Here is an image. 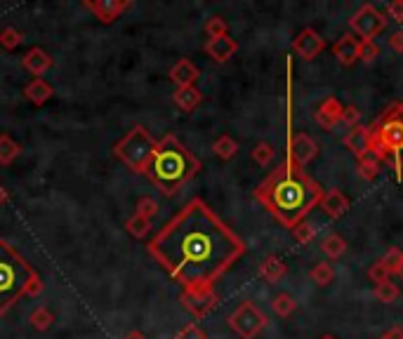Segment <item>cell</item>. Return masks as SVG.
Segmentation results:
<instances>
[{"label":"cell","instance_id":"1","mask_svg":"<svg viewBox=\"0 0 403 339\" xmlns=\"http://www.w3.org/2000/svg\"><path fill=\"white\" fill-rule=\"evenodd\" d=\"M146 252L182 290H193L215 288L245 255V243L203 198H191L158 229Z\"/></svg>","mask_w":403,"mask_h":339},{"label":"cell","instance_id":"2","mask_svg":"<svg viewBox=\"0 0 403 339\" xmlns=\"http://www.w3.org/2000/svg\"><path fill=\"white\" fill-rule=\"evenodd\" d=\"M324 193V186L316 179L309 177L305 167H300L288 155L281 165L274 167L260 181L252 196L281 226L293 231L300 222H305V217L314 207H319Z\"/></svg>","mask_w":403,"mask_h":339},{"label":"cell","instance_id":"3","mask_svg":"<svg viewBox=\"0 0 403 339\" xmlns=\"http://www.w3.org/2000/svg\"><path fill=\"white\" fill-rule=\"evenodd\" d=\"M198 172L200 160L174 134H163L156 141V153H153L146 177L163 196L170 198L179 193V188L189 184Z\"/></svg>","mask_w":403,"mask_h":339},{"label":"cell","instance_id":"4","mask_svg":"<svg viewBox=\"0 0 403 339\" xmlns=\"http://www.w3.org/2000/svg\"><path fill=\"white\" fill-rule=\"evenodd\" d=\"M43 293V278L38 271L0 238V316H5L24 297H38Z\"/></svg>","mask_w":403,"mask_h":339},{"label":"cell","instance_id":"5","mask_svg":"<svg viewBox=\"0 0 403 339\" xmlns=\"http://www.w3.org/2000/svg\"><path fill=\"white\" fill-rule=\"evenodd\" d=\"M368 153L392 165L396 179H403V101L389 104L382 116L368 125Z\"/></svg>","mask_w":403,"mask_h":339},{"label":"cell","instance_id":"6","mask_svg":"<svg viewBox=\"0 0 403 339\" xmlns=\"http://www.w3.org/2000/svg\"><path fill=\"white\" fill-rule=\"evenodd\" d=\"M156 141L158 139H153L144 125H132V130H127L123 139L113 146V155L118 160H123L134 174H144L146 177L153 153H156Z\"/></svg>","mask_w":403,"mask_h":339},{"label":"cell","instance_id":"7","mask_svg":"<svg viewBox=\"0 0 403 339\" xmlns=\"http://www.w3.org/2000/svg\"><path fill=\"white\" fill-rule=\"evenodd\" d=\"M226 323H229V328L236 332L241 339H255L262 330L267 328L269 321H267L264 311H262L257 304L245 300L234 309V314L229 316V321Z\"/></svg>","mask_w":403,"mask_h":339},{"label":"cell","instance_id":"8","mask_svg":"<svg viewBox=\"0 0 403 339\" xmlns=\"http://www.w3.org/2000/svg\"><path fill=\"white\" fill-rule=\"evenodd\" d=\"M349 29H352V36H359L364 43H368V40H375V36H380L387 29V17L375 5L366 3L349 19Z\"/></svg>","mask_w":403,"mask_h":339},{"label":"cell","instance_id":"9","mask_svg":"<svg viewBox=\"0 0 403 339\" xmlns=\"http://www.w3.org/2000/svg\"><path fill=\"white\" fill-rule=\"evenodd\" d=\"M219 304V295L215 293V288H193V290H182V307L196 318L203 321L207 314H212Z\"/></svg>","mask_w":403,"mask_h":339},{"label":"cell","instance_id":"10","mask_svg":"<svg viewBox=\"0 0 403 339\" xmlns=\"http://www.w3.org/2000/svg\"><path fill=\"white\" fill-rule=\"evenodd\" d=\"M83 8L90 10L95 19H99L102 24H111L123 17L132 8V3L130 0H85Z\"/></svg>","mask_w":403,"mask_h":339},{"label":"cell","instance_id":"11","mask_svg":"<svg viewBox=\"0 0 403 339\" xmlns=\"http://www.w3.org/2000/svg\"><path fill=\"white\" fill-rule=\"evenodd\" d=\"M288 155L298 162L300 167H307L312 160L319 158V144L314 137H309L307 132H298L290 137V146H288Z\"/></svg>","mask_w":403,"mask_h":339},{"label":"cell","instance_id":"12","mask_svg":"<svg viewBox=\"0 0 403 339\" xmlns=\"http://www.w3.org/2000/svg\"><path fill=\"white\" fill-rule=\"evenodd\" d=\"M324 50H326V40L321 38L314 29H302L298 33V38L293 40V52L305 59V62L316 59Z\"/></svg>","mask_w":403,"mask_h":339},{"label":"cell","instance_id":"13","mask_svg":"<svg viewBox=\"0 0 403 339\" xmlns=\"http://www.w3.org/2000/svg\"><path fill=\"white\" fill-rule=\"evenodd\" d=\"M342 113H345V106L340 104V99L326 97L316 106V111H314V118H316V123L324 127V130H333V127H338L342 123Z\"/></svg>","mask_w":403,"mask_h":339},{"label":"cell","instance_id":"14","mask_svg":"<svg viewBox=\"0 0 403 339\" xmlns=\"http://www.w3.org/2000/svg\"><path fill=\"white\" fill-rule=\"evenodd\" d=\"M22 66L33 78H43L45 73L55 66V59H52L43 47H31V50L22 57Z\"/></svg>","mask_w":403,"mask_h":339},{"label":"cell","instance_id":"15","mask_svg":"<svg viewBox=\"0 0 403 339\" xmlns=\"http://www.w3.org/2000/svg\"><path fill=\"white\" fill-rule=\"evenodd\" d=\"M203 50H205L207 57L212 59V62L226 64V62H229V59L234 57V54L238 52V43H236V38H231V36H222V38L207 40Z\"/></svg>","mask_w":403,"mask_h":339},{"label":"cell","instance_id":"16","mask_svg":"<svg viewBox=\"0 0 403 339\" xmlns=\"http://www.w3.org/2000/svg\"><path fill=\"white\" fill-rule=\"evenodd\" d=\"M198 76H200V71L191 59H177L170 69V80L177 87H196Z\"/></svg>","mask_w":403,"mask_h":339},{"label":"cell","instance_id":"17","mask_svg":"<svg viewBox=\"0 0 403 339\" xmlns=\"http://www.w3.org/2000/svg\"><path fill=\"white\" fill-rule=\"evenodd\" d=\"M319 207L324 210V215L331 217V219H340V217L347 215L349 198L340 191V188H331V191L324 193V198H321Z\"/></svg>","mask_w":403,"mask_h":339},{"label":"cell","instance_id":"18","mask_svg":"<svg viewBox=\"0 0 403 339\" xmlns=\"http://www.w3.org/2000/svg\"><path fill=\"white\" fill-rule=\"evenodd\" d=\"M359 47H361V40H356L352 33H345V36L333 45V54L342 66H352L359 62Z\"/></svg>","mask_w":403,"mask_h":339},{"label":"cell","instance_id":"19","mask_svg":"<svg viewBox=\"0 0 403 339\" xmlns=\"http://www.w3.org/2000/svg\"><path fill=\"white\" fill-rule=\"evenodd\" d=\"M55 94V87H52L45 78H31L29 83L24 85V97L31 101L33 106H43L48 104Z\"/></svg>","mask_w":403,"mask_h":339},{"label":"cell","instance_id":"20","mask_svg":"<svg viewBox=\"0 0 403 339\" xmlns=\"http://www.w3.org/2000/svg\"><path fill=\"white\" fill-rule=\"evenodd\" d=\"M342 144L356 155V160L368 155V125H356L352 130H347V134L342 137Z\"/></svg>","mask_w":403,"mask_h":339},{"label":"cell","instance_id":"21","mask_svg":"<svg viewBox=\"0 0 403 339\" xmlns=\"http://www.w3.org/2000/svg\"><path fill=\"white\" fill-rule=\"evenodd\" d=\"M172 101L179 111L193 113L200 106V101H203V92H200L198 87H177V90L172 92Z\"/></svg>","mask_w":403,"mask_h":339},{"label":"cell","instance_id":"22","mask_svg":"<svg viewBox=\"0 0 403 339\" xmlns=\"http://www.w3.org/2000/svg\"><path fill=\"white\" fill-rule=\"evenodd\" d=\"M286 274H288V267L283 264V260L276 257V255L264 257L262 264H260V276L264 278L267 283H271V286H276V283L283 281Z\"/></svg>","mask_w":403,"mask_h":339},{"label":"cell","instance_id":"23","mask_svg":"<svg viewBox=\"0 0 403 339\" xmlns=\"http://www.w3.org/2000/svg\"><path fill=\"white\" fill-rule=\"evenodd\" d=\"M321 252H324L328 260H340L342 255L347 252V241L342 238L340 234H328L324 241H321Z\"/></svg>","mask_w":403,"mask_h":339},{"label":"cell","instance_id":"24","mask_svg":"<svg viewBox=\"0 0 403 339\" xmlns=\"http://www.w3.org/2000/svg\"><path fill=\"white\" fill-rule=\"evenodd\" d=\"M212 153L217 155L219 160H231L234 155L238 153V141L229 137V134H222L212 141Z\"/></svg>","mask_w":403,"mask_h":339},{"label":"cell","instance_id":"25","mask_svg":"<svg viewBox=\"0 0 403 339\" xmlns=\"http://www.w3.org/2000/svg\"><path fill=\"white\" fill-rule=\"evenodd\" d=\"M19 155H22V146L10 134H0V165H12Z\"/></svg>","mask_w":403,"mask_h":339},{"label":"cell","instance_id":"26","mask_svg":"<svg viewBox=\"0 0 403 339\" xmlns=\"http://www.w3.org/2000/svg\"><path fill=\"white\" fill-rule=\"evenodd\" d=\"M309 278H312V281L316 283L319 288L331 286V283L335 281V269H333V264H331V262H319L316 267L309 271Z\"/></svg>","mask_w":403,"mask_h":339},{"label":"cell","instance_id":"27","mask_svg":"<svg viewBox=\"0 0 403 339\" xmlns=\"http://www.w3.org/2000/svg\"><path fill=\"white\" fill-rule=\"evenodd\" d=\"M125 229H127V234H130L132 238H146V234L151 231V219H146V217L134 212L130 219L125 222Z\"/></svg>","mask_w":403,"mask_h":339},{"label":"cell","instance_id":"28","mask_svg":"<svg viewBox=\"0 0 403 339\" xmlns=\"http://www.w3.org/2000/svg\"><path fill=\"white\" fill-rule=\"evenodd\" d=\"M401 290L396 283H392V278H389L387 283H380V286H375V300L382 302V304H394L399 300Z\"/></svg>","mask_w":403,"mask_h":339},{"label":"cell","instance_id":"29","mask_svg":"<svg viewBox=\"0 0 403 339\" xmlns=\"http://www.w3.org/2000/svg\"><path fill=\"white\" fill-rule=\"evenodd\" d=\"M271 309L279 318H288V316H293V311L298 309V304H295V300L288 293H281V295L274 297Z\"/></svg>","mask_w":403,"mask_h":339},{"label":"cell","instance_id":"30","mask_svg":"<svg viewBox=\"0 0 403 339\" xmlns=\"http://www.w3.org/2000/svg\"><path fill=\"white\" fill-rule=\"evenodd\" d=\"M203 29H205L207 40L222 38V36H229V24H226V19H224V17H219V15H215V17L207 19Z\"/></svg>","mask_w":403,"mask_h":339},{"label":"cell","instance_id":"31","mask_svg":"<svg viewBox=\"0 0 403 339\" xmlns=\"http://www.w3.org/2000/svg\"><path fill=\"white\" fill-rule=\"evenodd\" d=\"M380 165L382 162L375 158V155H364V158L359 160V174L364 177L366 181H373V179H378V174H380Z\"/></svg>","mask_w":403,"mask_h":339},{"label":"cell","instance_id":"32","mask_svg":"<svg viewBox=\"0 0 403 339\" xmlns=\"http://www.w3.org/2000/svg\"><path fill=\"white\" fill-rule=\"evenodd\" d=\"M52 323H55V314H52L48 307H38V309L31 314V325H33V328H36L38 332L50 330Z\"/></svg>","mask_w":403,"mask_h":339},{"label":"cell","instance_id":"33","mask_svg":"<svg viewBox=\"0 0 403 339\" xmlns=\"http://www.w3.org/2000/svg\"><path fill=\"white\" fill-rule=\"evenodd\" d=\"M250 155H252V160L257 162L260 167H267V165H271V160H274V155H276V151H274L271 144H267V141H260V144H255Z\"/></svg>","mask_w":403,"mask_h":339},{"label":"cell","instance_id":"34","mask_svg":"<svg viewBox=\"0 0 403 339\" xmlns=\"http://www.w3.org/2000/svg\"><path fill=\"white\" fill-rule=\"evenodd\" d=\"M19 43H22V31H17L15 26H5L0 31V47L5 50H17Z\"/></svg>","mask_w":403,"mask_h":339},{"label":"cell","instance_id":"35","mask_svg":"<svg viewBox=\"0 0 403 339\" xmlns=\"http://www.w3.org/2000/svg\"><path fill=\"white\" fill-rule=\"evenodd\" d=\"M293 236H295V241H298L300 245H309V243L316 238V229H314L312 224L305 219V222H300L298 226L293 229Z\"/></svg>","mask_w":403,"mask_h":339},{"label":"cell","instance_id":"36","mask_svg":"<svg viewBox=\"0 0 403 339\" xmlns=\"http://www.w3.org/2000/svg\"><path fill=\"white\" fill-rule=\"evenodd\" d=\"M134 212L146 217V219H153V217L158 215V203H156V198H151V196H142V198L137 200V210H134Z\"/></svg>","mask_w":403,"mask_h":339},{"label":"cell","instance_id":"37","mask_svg":"<svg viewBox=\"0 0 403 339\" xmlns=\"http://www.w3.org/2000/svg\"><path fill=\"white\" fill-rule=\"evenodd\" d=\"M380 57V47L375 40H368V43H364L361 40V47H359V62H366V64H371L375 62V59Z\"/></svg>","mask_w":403,"mask_h":339},{"label":"cell","instance_id":"38","mask_svg":"<svg viewBox=\"0 0 403 339\" xmlns=\"http://www.w3.org/2000/svg\"><path fill=\"white\" fill-rule=\"evenodd\" d=\"M172 339H207V335L198 328V323H186L177 330Z\"/></svg>","mask_w":403,"mask_h":339},{"label":"cell","instance_id":"39","mask_svg":"<svg viewBox=\"0 0 403 339\" xmlns=\"http://www.w3.org/2000/svg\"><path fill=\"white\" fill-rule=\"evenodd\" d=\"M368 278H371L375 286H380V283H387L389 278H392V274H389V269L382 264V260H378L371 269H368Z\"/></svg>","mask_w":403,"mask_h":339},{"label":"cell","instance_id":"40","mask_svg":"<svg viewBox=\"0 0 403 339\" xmlns=\"http://www.w3.org/2000/svg\"><path fill=\"white\" fill-rule=\"evenodd\" d=\"M401 257H403V250H399V248H389L385 252L382 264L389 269V274H396V269H399V264H401Z\"/></svg>","mask_w":403,"mask_h":339},{"label":"cell","instance_id":"41","mask_svg":"<svg viewBox=\"0 0 403 339\" xmlns=\"http://www.w3.org/2000/svg\"><path fill=\"white\" fill-rule=\"evenodd\" d=\"M342 123L347 125V130L361 125V111L356 106H345V113H342Z\"/></svg>","mask_w":403,"mask_h":339},{"label":"cell","instance_id":"42","mask_svg":"<svg viewBox=\"0 0 403 339\" xmlns=\"http://www.w3.org/2000/svg\"><path fill=\"white\" fill-rule=\"evenodd\" d=\"M387 15L389 19H394L396 24H403V0H392L387 5Z\"/></svg>","mask_w":403,"mask_h":339},{"label":"cell","instance_id":"43","mask_svg":"<svg viewBox=\"0 0 403 339\" xmlns=\"http://www.w3.org/2000/svg\"><path fill=\"white\" fill-rule=\"evenodd\" d=\"M389 47L396 52V54H403V31H394L389 36Z\"/></svg>","mask_w":403,"mask_h":339},{"label":"cell","instance_id":"44","mask_svg":"<svg viewBox=\"0 0 403 339\" xmlns=\"http://www.w3.org/2000/svg\"><path fill=\"white\" fill-rule=\"evenodd\" d=\"M385 335L389 337V339H403V328H399V325H396V328H392V330H387Z\"/></svg>","mask_w":403,"mask_h":339},{"label":"cell","instance_id":"45","mask_svg":"<svg viewBox=\"0 0 403 339\" xmlns=\"http://www.w3.org/2000/svg\"><path fill=\"white\" fill-rule=\"evenodd\" d=\"M123 339H146V335H144V332H139V330H132V332H127Z\"/></svg>","mask_w":403,"mask_h":339},{"label":"cell","instance_id":"46","mask_svg":"<svg viewBox=\"0 0 403 339\" xmlns=\"http://www.w3.org/2000/svg\"><path fill=\"white\" fill-rule=\"evenodd\" d=\"M8 200H10V196H8V191H5V186L0 184V207L8 205Z\"/></svg>","mask_w":403,"mask_h":339},{"label":"cell","instance_id":"47","mask_svg":"<svg viewBox=\"0 0 403 339\" xmlns=\"http://www.w3.org/2000/svg\"><path fill=\"white\" fill-rule=\"evenodd\" d=\"M396 276H399L401 281H403V257H401V264H399V269H396Z\"/></svg>","mask_w":403,"mask_h":339},{"label":"cell","instance_id":"48","mask_svg":"<svg viewBox=\"0 0 403 339\" xmlns=\"http://www.w3.org/2000/svg\"><path fill=\"white\" fill-rule=\"evenodd\" d=\"M319 339H338V337H335V335H321Z\"/></svg>","mask_w":403,"mask_h":339},{"label":"cell","instance_id":"49","mask_svg":"<svg viewBox=\"0 0 403 339\" xmlns=\"http://www.w3.org/2000/svg\"><path fill=\"white\" fill-rule=\"evenodd\" d=\"M380 339H389V337H387V335H382V337H380Z\"/></svg>","mask_w":403,"mask_h":339}]
</instances>
